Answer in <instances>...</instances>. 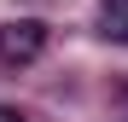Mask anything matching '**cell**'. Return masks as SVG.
I'll list each match as a JSON object with an SVG mask.
<instances>
[{
	"label": "cell",
	"instance_id": "6da1fadb",
	"mask_svg": "<svg viewBox=\"0 0 128 122\" xmlns=\"http://www.w3.org/2000/svg\"><path fill=\"white\" fill-rule=\"evenodd\" d=\"M47 52V23L41 17H12L0 23V64H35Z\"/></svg>",
	"mask_w": 128,
	"mask_h": 122
},
{
	"label": "cell",
	"instance_id": "3957f363",
	"mask_svg": "<svg viewBox=\"0 0 128 122\" xmlns=\"http://www.w3.org/2000/svg\"><path fill=\"white\" fill-rule=\"evenodd\" d=\"M0 122H29L24 111H12V105H0Z\"/></svg>",
	"mask_w": 128,
	"mask_h": 122
},
{
	"label": "cell",
	"instance_id": "7a4b0ae2",
	"mask_svg": "<svg viewBox=\"0 0 128 122\" xmlns=\"http://www.w3.org/2000/svg\"><path fill=\"white\" fill-rule=\"evenodd\" d=\"M99 35L128 47V0H99Z\"/></svg>",
	"mask_w": 128,
	"mask_h": 122
}]
</instances>
